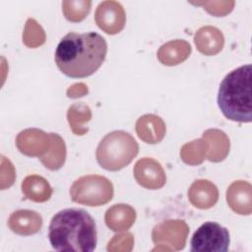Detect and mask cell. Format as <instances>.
Listing matches in <instances>:
<instances>
[{"instance_id":"cell-19","label":"cell","mask_w":252,"mask_h":252,"mask_svg":"<svg viewBox=\"0 0 252 252\" xmlns=\"http://www.w3.org/2000/svg\"><path fill=\"white\" fill-rule=\"evenodd\" d=\"M22 192L27 199L36 203H43L50 199L53 190L45 178L32 174L23 180Z\"/></svg>"},{"instance_id":"cell-9","label":"cell","mask_w":252,"mask_h":252,"mask_svg":"<svg viewBox=\"0 0 252 252\" xmlns=\"http://www.w3.org/2000/svg\"><path fill=\"white\" fill-rule=\"evenodd\" d=\"M18 150L29 157H43L51 147L50 133L39 129H26L20 132L16 138Z\"/></svg>"},{"instance_id":"cell-25","label":"cell","mask_w":252,"mask_h":252,"mask_svg":"<svg viewBox=\"0 0 252 252\" xmlns=\"http://www.w3.org/2000/svg\"><path fill=\"white\" fill-rule=\"evenodd\" d=\"M134 244L133 235L129 232L116 234L109 240L107 244V251L110 252H129L132 250Z\"/></svg>"},{"instance_id":"cell-2","label":"cell","mask_w":252,"mask_h":252,"mask_svg":"<svg viewBox=\"0 0 252 252\" xmlns=\"http://www.w3.org/2000/svg\"><path fill=\"white\" fill-rule=\"evenodd\" d=\"M48 239L57 251L92 252L96 246L94 220L83 209L62 210L50 220Z\"/></svg>"},{"instance_id":"cell-15","label":"cell","mask_w":252,"mask_h":252,"mask_svg":"<svg viewBox=\"0 0 252 252\" xmlns=\"http://www.w3.org/2000/svg\"><path fill=\"white\" fill-rule=\"evenodd\" d=\"M194 42L202 54L212 56L221 51L224 44V37L219 29L212 26H205L196 32Z\"/></svg>"},{"instance_id":"cell-12","label":"cell","mask_w":252,"mask_h":252,"mask_svg":"<svg viewBox=\"0 0 252 252\" xmlns=\"http://www.w3.org/2000/svg\"><path fill=\"white\" fill-rule=\"evenodd\" d=\"M188 199L198 209H210L219 200V190L213 182L207 179H198L190 186Z\"/></svg>"},{"instance_id":"cell-17","label":"cell","mask_w":252,"mask_h":252,"mask_svg":"<svg viewBox=\"0 0 252 252\" xmlns=\"http://www.w3.org/2000/svg\"><path fill=\"white\" fill-rule=\"evenodd\" d=\"M203 139L207 144V158L213 162L223 160L229 152V139L223 131L208 129L203 133Z\"/></svg>"},{"instance_id":"cell-6","label":"cell","mask_w":252,"mask_h":252,"mask_svg":"<svg viewBox=\"0 0 252 252\" xmlns=\"http://www.w3.org/2000/svg\"><path fill=\"white\" fill-rule=\"evenodd\" d=\"M228 230L218 222L203 223L191 238L192 252H225L229 246Z\"/></svg>"},{"instance_id":"cell-23","label":"cell","mask_w":252,"mask_h":252,"mask_svg":"<svg viewBox=\"0 0 252 252\" xmlns=\"http://www.w3.org/2000/svg\"><path fill=\"white\" fill-rule=\"evenodd\" d=\"M92 2L89 0L79 1H63L62 11L65 18L70 22L83 21L91 10Z\"/></svg>"},{"instance_id":"cell-22","label":"cell","mask_w":252,"mask_h":252,"mask_svg":"<svg viewBox=\"0 0 252 252\" xmlns=\"http://www.w3.org/2000/svg\"><path fill=\"white\" fill-rule=\"evenodd\" d=\"M181 159L189 165H197L207 158V144L205 140L198 139L189 142L180 150Z\"/></svg>"},{"instance_id":"cell-26","label":"cell","mask_w":252,"mask_h":252,"mask_svg":"<svg viewBox=\"0 0 252 252\" xmlns=\"http://www.w3.org/2000/svg\"><path fill=\"white\" fill-rule=\"evenodd\" d=\"M88 92H89L88 87L85 84L77 83V84H74L73 86H71L67 90V95L71 98H77V97L84 96L85 94H88Z\"/></svg>"},{"instance_id":"cell-20","label":"cell","mask_w":252,"mask_h":252,"mask_svg":"<svg viewBox=\"0 0 252 252\" xmlns=\"http://www.w3.org/2000/svg\"><path fill=\"white\" fill-rule=\"evenodd\" d=\"M51 147L49 151L41 158L40 161L50 170H57L61 168L66 158V146L64 140L56 133H50Z\"/></svg>"},{"instance_id":"cell-14","label":"cell","mask_w":252,"mask_h":252,"mask_svg":"<svg viewBox=\"0 0 252 252\" xmlns=\"http://www.w3.org/2000/svg\"><path fill=\"white\" fill-rule=\"evenodd\" d=\"M136 133L138 137L147 144H158L165 135V124L163 120L155 114H145L136 122Z\"/></svg>"},{"instance_id":"cell-5","label":"cell","mask_w":252,"mask_h":252,"mask_svg":"<svg viewBox=\"0 0 252 252\" xmlns=\"http://www.w3.org/2000/svg\"><path fill=\"white\" fill-rule=\"evenodd\" d=\"M73 202L90 207H98L108 203L113 197V185L109 179L97 174L78 178L70 188Z\"/></svg>"},{"instance_id":"cell-13","label":"cell","mask_w":252,"mask_h":252,"mask_svg":"<svg viewBox=\"0 0 252 252\" xmlns=\"http://www.w3.org/2000/svg\"><path fill=\"white\" fill-rule=\"evenodd\" d=\"M42 225L41 216L31 210H18L8 220L9 228L20 235H32L39 231Z\"/></svg>"},{"instance_id":"cell-7","label":"cell","mask_w":252,"mask_h":252,"mask_svg":"<svg viewBox=\"0 0 252 252\" xmlns=\"http://www.w3.org/2000/svg\"><path fill=\"white\" fill-rule=\"evenodd\" d=\"M189 233V227L184 220H167L157 224L152 231L153 242L157 246L156 250H181L184 248Z\"/></svg>"},{"instance_id":"cell-10","label":"cell","mask_w":252,"mask_h":252,"mask_svg":"<svg viewBox=\"0 0 252 252\" xmlns=\"http://www.w3.org/2000/svg\"><path fill=\"white\" fill-rule=\"evenodd\" d=\"M133 172L136 181L147 189H159L166 182L165 172L161 164L151 158L139 159L134 166Z\"/></svg>"},{"instance_id":"cell-3","label":"cell","mask_w":252,"mask_h":252,"mask_svg":"<svg viewBox=\"0 0 252 252\" xmlns=\"http://www.w3.org/2000/svg\"><path fill=\"white\" fill-rule=\"evenodd\" d=\"M251 79L252 67L247 64L232 70L221 81L218 104L227 119L241 123L251 122Z\"/></svg>"},{"instance_id":"cell-18","label":"cell","mask_w":252,"mask_h":252,"mask_svg":"<svg viewBox=\"0 0 252 252\" xmlns=\"http://www.w3.org/2000/svg\"><path fill=\"white\" fill-rule=\"evenodd\" d=\"M104 220L113 231L127 230L136 220V211L127 204H116L106 211Z\"/></svg>"},{"instance_id":"cell-24","label":"cell","mask_w":252,"mask_h":252,"mask_svg":"<svg viewBox=\"0 0 252 252\" xmlns=\"http://www.w3.org/2000/svg\"><path fill=\"white\" fill-rule=\"evenodd\" d=\"M45 41V32L38 23L33 19H29L23 32V42L30 48H35Z\"/></svg>"},{"instance_id":"cell-21","label":"cell","mask_w":252,"mask_h":252,"mask_svg":"<svg viewBox=\"0 0 252 252\" xmlns=\"http://www.w3.org/2000/svg\"><path fill=\"white\" fill-rule=\"evenodd\" d=\"M67 119L71 130L75 135H85L89 128L87 123L92 119V111L90 107L83 103L72 104L67 111Z\"/></svg>"},{"instance_id":"cell-1","label":"cell","mask_w":252,"mask_h":252,"mask_svg":"<svg viewBox=\"0 0 252 252\" xmlns=\"http://www.w3.org/2000/svg\"><path fill=\"white\" fill-rule=\"evenodd\" d=\"M107 52L105 39L97 32H68L55 50L58 69L71 78L93 75L103 63Z\"/></svg>"},{"instance_id":"cell-4","label":"cell","mask_w":252,"mask_h":252,"mask_svg":"<svg viewBox=\"0 0 252 252\" xmlns=\"http://www.w3.org/2000/svg\"><path fill=\"white\" fill-rule=\"evenodd\" d=\"M139 145L129 133L115 130L106 134L99 142L95 157L98 164L109 171L127 166L138 155Z\"/></svg>"},{"instance_id":"cell-16","label":"cell","mask_w":252,"mask_h":252,"mask_svg":"<svg viewBox=\"0 0 252 252\" xmlns=\"http://www.w3.org/2000/svg\"><path fill=\"white\" fill-rule=\"evenodd\" d=\"M191 45L183 39H174L162 44L158 50V61L165 66H175L184 62L191 53Z\"/></svg>"},{"instance_id":"cell-11","label":"cell","mask_w":252,"mask_h":252,"mask_svg":"<svg viewBox=\"0 0 252 252\" xmlns=\"http://www.w3.org/2000/svg\"><path fill=\"white\" fill-rule=\"evenodd\" d=\"M226 202L239 215L248 216L252 212V187L244 180L232 182L226 190Z\"/></svg>"},{"instance_id":"cell-8","label":"cell","mask_w":252,"mask_h":252,"mask_svg":"<svg viewBox=\"0 0 252 252\" xmlns=\"http://www.w3.org/2000/svg\"><path fill=\"white\" fill-rule=\"evenodd\" d=\"M94 21L105 33L116 34L125 26V11L117 1H103L98 4L95 10Z\"/></svg>"}]
</instances>
